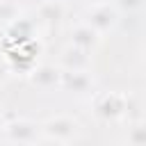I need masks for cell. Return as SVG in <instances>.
I'll list each match as a JSON object with an SVG mask.
<instances>
[{
    "label": "cell",
    "mask_w": 146,
    "mask_h": 146,
    "mask_svg": "<svg viewBox=\"0 0 146 146\" xmlns=\"http://www.w3.org/2000/svg\"><path fill=\"white\" fill-rule=\"evenodd\" d=\"M125 110H128V98L123 94H116V91L100 94L94 103V112L100 119H119L125 114Z\"/></svg>",
    "instance_id": "4"
},
{
    "label": "cell",
    "mask_w": 146,
    "mask_h": 146,
    "mask_svg": "<svg viewBox=\"0 0 146 146\" xmlns=\"http://www.w3.org/2000/svg\"><path fill=\"white\" fill-rule=\"evenodd\" d=\"M87 25H91L100 36L110 30L116 27L119 23V9L114 7V2H107V5H98V7H91L89 14H87Z\"/></svg>",
    "instance_id": "3"
},
{
    "label": "cell",
    "mask_w": 146,
    "mask_h": 146,
    "mask_svg": "<svg viewBox=\"0 0 146 146\" xmlns=\"http://www.w3.org/2000/svg\"><path fill=\"white\" fill-rule=\"evenodd\" d=\"M18 16H21L18 2H14V0H0V21L14 23V21H18Z\"/></svg>",
    "instance_id": "11"
},
{
    "label": "cell",
    "mask_w": 146,
    "mask_h": 146,
    "mask_svg": "<svg viewBox=\"0 0 146 146\" xmlns=\"http://www.w3.org/2000/svg\"><path fill=\"white\" fill-rule=\"evenodd\" d=\"M125 146H128V144H125Z\"/></svg>",
    "instance_id": "18"
},
{
    "label": "cell",
    "mask_w": 146,
    "mask_h": 146,
    "mask_svg": "<svg viewBox=\"0 0 146 146\" xmlns=\"http://www.w3.org/2000/svg\"><path fill=\"white\" fill-rule=\"evenodd\" d=\"M87 5H91V7H98V5H107L110 0H84Z\"/></svg>",
    "instance_id": "15"
},
{
    "label": "cell",
    "mask_w": 146,
    "mask_h": 146,
    "mask_svg": "<svg viewBox=\"0 0 146 146\" xmlns=\"http://www.w3.org/2000/svg\"><path fill=\"white\" fill-rule=\"evenodd\" d=\"M98 41H100V34L91 25H87V23H80V25H75L71 30V46H78V48L91 52Z\"/></svg>",
    "instance_id": "8"
},
{
    "label": "cell",
    "mask_w": 146,
    "mask_h": 146,
    "mask_svg": "<svg viewBox=\"0 0 146 146\" xmlns=\"http://www.w3.org/2000/svg\"><path fill=\"white\" fill-rule=\"evenodd\" d=\"M59 87L73 94H87L94 87V78L89 75V71H62Z\"/></svg>",
    "instance_id": "6"
},
{
    "label": "cell",
    "mask_w": 146,
    "mask_h": 146,
    "mask_svg": "<svg viewBox=\"0 0 146 146\" xmlns=\"http://www.w3.org/2000/svg\"><path fill=\"white\" fill-rule=\"evenodd\" d=\"M7 75H9V66H7V64H5L2 59H0V82H2V80H5Z\"/></svg>",
    "instance_id": "14"
},
{
    "label": "cell",
    "mask_w": 146,
    "mask_h": 146,
    "mask_svg": "<svg viewBox=\"0 0 146 146\" xmlns=\"http://www.w3.org/2000/svg\"><path fill=\"white\" fill-rule=\"evenodd\" d=\"M78 132H80V123L66 114L50 116L41 123V137H50V139L62 141V144H68L71 139H75Z\"/></svg>",
    "instance_id": "1"
},
{
    "label": "cell",
    "mask_w": 146,
    "mask_h": 146,
    "mask_svg": "<svg viewBox=\"0 0 146 146\" xmlns=\"http://www.w3.org/2000/svg\"><path fill=\"white\" fill-rule=\"evenodd\" d=\"M39 16H41L43 21H48V23L59 21V18L64 16V5H62L59 0H43L41 7H39Z\"/></svg>",
    "instance_id": "9"
},
{
    "label": "cell",
    "mask_w": 146,
    "mask_h": 146,
    "mask_svg": "<svg viewBox=\"0 0 146 146\" xmlns=\"http://www.w3.org/2000/svg\"><path fill=\"white\" fill-rule=\"evenodd\" d=\"M125 144L128 146H146V121H137L128 128Z\"/></svg>",
    "instance_id": "10"
},
{
    "label": "cell",
    "mask_w": 146,
    "mask_h": 146,
    "mask_svg": "<svg viewBox=\"0 0 146 146\" xmlns=\"http://www.w3.org/2000/svg\"><path fill=\"white\" fill-rule=\"evenodd\" d=\"M34 146H66V144H62V141H55V139H50V137H41Z\"/></svg>",
    "instance_id": "13"
},
{
    "label": "cell",
    "mask_w": 146,
    "mask_h": 146,
    "mask_svg": "<svg viewBox=\"0 0 146 146\" xmlns=\"http://www.w3.org/2000/svg\"><path fill=\"white\" fill-rule=\"evenodd\" d=\"M5 123H7V121L2 119V112H0V130H2V125H5Z\"/></svg>",
    "instance_id": "16"
},
{
    "label": "cell",
    "mask_w": 146,
    "mask_h": 146,
    "mask_svg": "<svg viewBox=\"0 0 146 146\" xmlns=\"http://www.w3.org/2000/svg\"><path fill=\"white\" fill-rule=\"evenodd\" d=\"M146 0H114V7L121 9V11H137L144 7Z\"/></svg>",
    "instance_id": "12"
},
{
    "label": "cell",
    "mask_w": 146,
    "mask_h": 146,
    "mask_svg": "<svg viewBox=\"0 0 146 146\" xmlns=\"http://www.w3.org/2000/svg\"><path fill=\"white\" fill-rule=\"evenodd\" d=\"M30 80L39 87V89H52L62 82V68L52 66V64H41L32 71Z\"/></svg>",
    "instance_id": "7"
},
{
    "label": "cell",
    "mask_w": 146,
    "mask_h": 146,
    "mask_svg": "<svg viewBox=\"0 0 146 146\" xmlns=\"http://www.w3.org/2000/svg\"><path fill=\"white\" fill-rule=\"evenodd\" d=\"M2 135L9 139V141H16V144H27V146H34L41 137V125H36L34 121L30 119H14V121H7L2 125Z\"/></svg>",
    "instance_id": "2"
},
{
    "label": "cell",
    "mask_w": 146,
    "mask_h": 146,
    "mask_svg": "<svg viewBox=\"0 0 146 146\" xmlns=\"http://www.w3.org/2000/svg\"><path fill=\"white\" fill-rule=\"evenodd\" d=\"M141 62H144V66H146V48H144V52H141Z\"/></svg>",
    "instance_id": "17"
},
{
    "label": "cell",
    "mask_w": 146,
    "mask_h": 146,
    "mask_svg": "<svg viewBox=\"0 0 146 146\" xmlns=\"http://www.w3.org/2000/svg\"><path fill=\"white\" fill-rule=\"evenodd\" d=\"M89 64H91V52L78 46H66L59 55L62 71H89Z\"/></svg>",
    "instance_id": "5"
}]
</instances>
